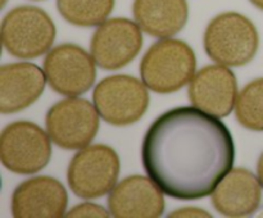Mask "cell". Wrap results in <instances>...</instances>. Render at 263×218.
<instances>
[{"label":"cell","mask_w":263,"mask_h":218,"mask_svg":"<svg viewBox=\"0 0 263 218\" xmlns=\"http://www.w3.org/2000/svg\"><path fill=\"white\" fill-rule=\"evenodd\" d=\"M195 68V54L185 41L162 38L154 43L143 56L140 74L152 91L171 94L192 81Z\"/></svg>","instance_id":"2"},{"label":"cell","mask_w":263,"mask_h":218,"mask_svg":"<svg viewBox=\"0 0 263 218\" xmlns=\"http://www.w3.org/2000/svg\"><path fill=\"white\" fill-rule=\"evenodd\" d=\"M259 37L251 19L235 12L218 14L207 26L204 50L216 63L240 67L249 63L258 50Z\"/></svg>","instance_id":"3"},{"label":"cell","mask_w":263,"mask_h":218,"mask_svg":"<svg viewBox=\"0 0 263 218\" xmlns=\"http://www.w3.org/2000/svg\"><path fill=\"white\" fill-rule=\"evenodd\" d=\"M134 18L154 37H171L185 27L189 15L186 0H135Z\"/></svg>","instance_id":"16"},{"label":"cell","mask_w":263,"mask_h":218,"mask_svg":"<svg viewBox=\"0 0 263 218\" xmlns=\"http://www.w3.org/2000/svg\"><path fill=\"white\" fill-rule=\"evenodd\" d=\"M257 173H258L259 182H261V185L263 187V153H262V155L259 156L258 164H257Z\"/></svg>","instance_id":"21"},{"label":"cell","mask_w":263,"mask_h":218,"mask_svg":"<svg viewBox=\"0 0 263 218\" xmlns=\"http://www.w3.org/2000/svg\"><path fill=\"white\" fill-rule=\"evenodd\" d=\"M66 217L68 218H92V217H100L107 218L109 217V213L105 210L104 207L95 203H82V204L76 205L72 208L68 213H66Z\"/></svg>","instance_id":"19"},{"label":"cell","mask_w":263,"mask_h":218,"mask_svg":"<svg viewBox=\"0 0 263 218\" xmlns=\"http://www.w3.org/2000/svg\"><path fill=\"white\" fill-rule=\"evenodd\" d=\"M46 74L27 62L4 64L0 68V112L17 113L36 102L44 92Z\"/></svg>","instance_id":"14"},{"label":"cell","mask_w":263,"mask_h":218,"mask_svg":"<svg viewBox=\"0 0 263 218\" xmlns=\"http://www.w3.org/2000/svg\"><path fill=\"white\" fill-rule=\"evenodd\" d=\"M259 179L244 168L231 169L212 192V204L225 217H248L259 208Z\"/></svg>","instance_id":"15"},{"label":"cell","mask_w":263,"mask_h":218,"mask_svg":"<svg viewBox=\"0 0 263 218\" xmlns=\"http://www.w3.org/2000/svg\"><path fill=\"white\" fill-rule=\"evenodd\" d=\"M235 115L247 130L263 131V78L244 86L236 99Z\"/></svg>","instance_id":"18"},{"label":"cell","mask_w":263,"mask_h":218,"mask_svg":"<svg viewBox=\"0 0 263 218\" xmlns=\"http://www.w3.org/2000/svg\"><path fill=\"white\" fill-rule=\"evenodd\" d=\"M120 174V158L115 149L103 144L85 146L72 158L67 179L73 194L97 199L110 192Z\"/></svg>","instance_id":"5"},{"label":"cell","mask_w":263,"mask_h":218,"mask_svg":"<svg viewBox=\"0 0 263 218\" xmlns=\"http://www.w3.org/2000/svg\"><path fill=\"white\" fill-rule=\"evenodd\" d=\"M92 102L100 117L113 126L138 122L149 105L146 85L127 74L105 77L92 92Z\"/></svg>","instance_id":"7"},{"label":"cell","mask_w":263,"mask_h":218,"mask_svg":"<svg viewBox=\"0 0 263 218\" xmlns=\"http://www.w3.org/2000/svg\"><path fill=\"white\" fill-rule=\"evenodd\" d=\"M162 190L153 180L135 174L116 185L108 197L109 212L116 218H157L164 213Z\"/></svg>","instance_id":"13"},{"label":"cell","mask_w":263,"mask_h":218,"mask_svg":"<svg viewBox=\"0 0 263 218\" xmlns=\"http://www.w3.org/2000/svg\"><path fill=\"white\" fill-rule=\"evenodd\" d=\"M95 59L74 44L55 46L44 59V72L51 89L67 96L85 94L97 77Z\"/></svg>","instance_id":"9"},{"label":"cell","mask_w":263,"mask_h":218,"mask_svg":"<svg viewBox=\"0 0 263 218\" xmlns=\"http://www.w3.org/2000/svg\"><path fill=\"white\" fill-rule=\"evenodd\" d=\"M50 136L36 123H9L0 136V159L10 172L32 174L48 166L51 158Z\"/></svg>","instance_id":"6"},{"label":"cell","mask_w":263,"mask_h":218,"mask_svg":"<svg viewBox=\"0 0 263 218\" xmlns=\"http://www.w3.org/2000/svg\"><path fill=\"white\" fill-rule=\"evenodd\" d=\"M68 194L50 176L28 179L15 187L12 214L15 218H61L66 214Z\"/></svg>","instance_id":"12"},{"label":"cell","mask_w":263,"mask_h":218,"mask_svg":"<svg viewBox=\"0 0 263 218\" xmlns=\"http://www.w3.org/2000/svg\"><path fill=\"white\" fill-rule=\"evenodd\" d=\"M62 17L79 27H95L112 13L115 0H57Z\"/></svg>","instance_id":"17"},{"label":"cell","mask_w":263,"mask_h":218,"mask_svg":"<svg viewBox=\"0 0 263 218\" xmlns=\"http://www.w3.org/2000/svg\"><path fill=\"white\" fill-rule=\"evenodd\" d=\"M55 33V26L48 13L31 5L14 8L2 22L3 45L15 58L41 56L51 48Z\"/></svg>","instance_id":"4"},{"label":"cell","mask_w":263,"mask_h":218,"mask_svg":"<svg viewBox=\"0 0 263 218\" xmlns=\"http://www.w3.org/2000/svg\"><path fill=\"white\" fill-rule=\"evenodd\" d=\"M249 2H251L253 5H256L257 8H259V9L263 10V0H249Z\"/></svg>","instance_id":"22"},{"label":"cell","mask_w":263,"mask_h":218,"mask_svg":"<svg viewBox=\"0 0 263 218\" xmlns=\"http://www.w3.org/2000/svg\"><path fill=\"white\" fill-rule=\"evenodd\" d=\"M168 217H177V218H197V217H212L207 210H203L200 208H194V207H186L181 208V209H177L175 212H172Z\"/></svg>","instance_id":"20"},{"label":"cell","mask_w":263,"mask_h":218,"mask_svg":"<svg viewBox=\"0 0 263 218\" xmlns=\"http://www.w3.org/2000/svg\"><path fill=\"white\" fill-rule=\"evenodd\" d=\"M143 166L168 196L195 200L215 191L233 169L235 144L228 126L195 107L159 115L144 136Z\"/></svg>","instance_id":"1"},{"label":"cell","mask_w":263,"mask_h":218,"mask_svg":"<svg viewBox=\"0 0 263 218\" xmlns=\"http://www.w3.org/2000/svg\"><path fill=\"white\" fill-rule=\"evenodd\" d=\"M51 141L66 150L89 145L99 130V113L95 105L81 97H68L54 104L45 117Z\"/></svg>","instance_id":"8"},{"label":"cell","mask_w":263,"mask_h":218,"mask_svg":"<svg viewBox=\"0 0 263 218\" xmlns=\"http://www.w3.org/2000/svg\"><path fill=\"white\" fill-rule=\"evenodd\" d=\"M143 48L138 23L127 18H112L99 25L90 43V51L98 66L107 71L120 69L133 62Z\"/></svg>","instance_id":"10"},{"label":"cell","mask_w":263,"mask_h":218,"mask_svg":"<svg viewBox=\"0 0 263 218\" xmlns=\"http://www.w3.org/2000/svg\"><path fill=\"white\" fill-rule=\"evenodd\" d=\"M189 99L193 107L215 117L230 114L238 99V82L228 66L203 67L193 76L189 86Z\"/></svg>","instance_id":"11"}]
</instances>
